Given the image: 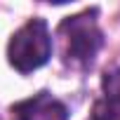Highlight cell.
Instances as JSON below:
<instances>
[{"label": "cell", "instance_id": "1", "mask_svg": "<svg viewBox=\"0 0 120 120\" xmlns=\"http://www.w3.org/2000/svg\"><path fill=\"white\" fill-rule=\"evenodd\" d=\"M56 35L61 38V54L64 61L73 66H87L97 56L99 47L104 45V35L97 26L94 10L68 17L61 21Z\"/></svg>", "mask_w": 120, "mask_h": 120}, {"label": "cell", "instance_id": "2", "mask_svg": "<svg viewBox=\"0 0 120 120\" xmlns=\"http://www.w3.org/2000/svg\"><path fill=\"white\" fill-rule=\"evenodd\" d=\"M52 56V35L45 19L26 21L7 45V59L19 73H31L49 61Z\"/></svg>", "mask_w": 120, "mask_h": 120}, {"label": "cell", "instance_id": "3", "mask_svg": "<svg viewBox=\"0 0 120 120\" xmlns=\"http://www.w3.org/2000/svg\"><path fill=\"white\" fill-rule=\"evenodd\" d=\"M12 118L14 120H68V111L49 92H38L31 99H24L17 106H12Z\"/></svg>", "mask_w": 120, "mask_h": 120}, {"label": "cell", "instance_id": "4", "mask_svg": "<svg viewBox=\"0 0 120 120\" xmlns=\"http://www.w3.org/2000/svg\"><path fill=\"white\" fill-rule=\"evenodd\" d=\"M92 120H120V71H106L101 97L92 108Z\"/></svg>", "mask_w": 120, "mask_h": 120}]
</instances>
